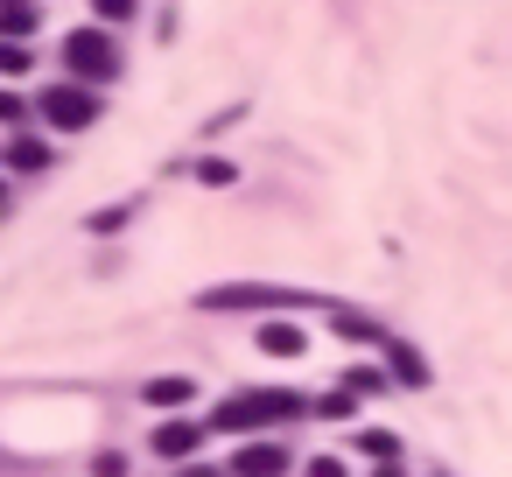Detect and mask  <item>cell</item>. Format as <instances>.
I'll use <instances>...</instances> for the list:
<instances>
[{"instance_id":"5","label":"cell","mask_w":512,"mask_h":477,"mask_svg":"<svg viewBox=\"0 0 512 477\" xmlns=\"http://www.w3.org/2000/svg\"><path fill=\"white\" fill-rule=\"evenodd\" d=\"M197 442H204V428H190V421H162L155 428V449L162 456H197Z\"/></svg>"},{"instance_id":"18","label":"cell","mask_w":512,"mask_h":477,"mask_svg":"<svg viewBox=\"0 0 512 477\" xmlns=\"http://www.w3.org/2000/svg\"><path fill=\"white\" fill-rule=\"evenodd\" d=\"M190 477H225V470H190Z\"/></svg>"},{"instance_id":"12","label":"cell","mask_w":512,"mask_h":477,"mask_svg":"<svg viewBox=\"0 0 512 477\" xmlns=\"http://www.w3.org/2000/svg\"><path fill=\"white\" fill-rule=\"evenodd\" d=\"M358 449H365V456H379V463H393V449H400V442H393L386 428H365V435H358Z\"/></svg>"},{"instance_id":"10","label":"cell","mask_w":512,"mask_h":477,"mask_svg":"<svg viewBox=\"0 0 512 477\" xmlns=\"http://www.w3.org/2000/svg\"><path fill=\"white\" fill-rule=\"evenodd\" d=\"M8 169H29L36 176V169H50V148L43 141H8Z\"/></svg>"},{"instance_id":"16","label":"cell","mask_w":512,"mask_h":477,"mask_svg":"<svg viewBox=\"0 0 512 477\" xmlns=\"http://www.w3.org/2000/svg\"><path fill=\"white\" fill-rule=\"evenodd\" d=\"M309 477H344V463H337V456H316V463H309Z\"/></svg>"},{"instance_id":"3","label":"cell","mask_w":512,"mask_h":477,"mask_svg":"<svg viewBox=\"0 0 512 477\" xmlns=\"http://www.w3.org/2000/svg\"><path fill=\"white\" fill-rule=\"evenodd\" d=\"M43 113H50L57 127H92V113H99V99H92L85 85H57V92L43 99Z\"/></svg>"},{"instance_id":"4","label":"cell","mask_w":512,"mask_h":477,"mask_svg":"<svg viewBox=\"0 0 512 477\" xmlns=\"http://www.w3.org/2000/svg\"><path fill=\"white\" fill-rule=\"evenodd\" d=\"M281 470H288V449H281V442H253V449L232 456L225 477H281Z\"/></svg>"},{"instance_id":"14","label":"cell","mask_w":512,"mask_h":477,"mask_svg":"<svg viewBox=\"0 0 512 477\" xmlns=\"http://www.w3.org/2000/svg\"><path fill=\"white\" fill-rule=\"evenodd\" d=\"M316 414H330V421H351V393H330V400H316Z\"/></svg>"},{"instance_id":"7","label":"cell","mask_w":512,"mask_h":477,"mask_svg":"<svg viewBox=\"0 0 512 477\" xmlns=\"http://www.w3.org/2000/svg\"><path fill=\"white\" fill-rule=\"evenodd\" d=\"M386 365H393V379H407V386H421V379H428L421 351H414V344H393V337H386Z\"/></svg>"},{"instance_id":"17","label":"cell","mask_w":512,"mask_h":477,"mask_svg":"<svg viewBox=\"0 0 512 477\" xmlns=\"http://www.w3.org/2000/svg\"><path fill=\"white\" fill-rule=\"evenodd\" d=\"M0 120H8V127L22 120V99H15V92H0Z\"/></svg>"},{"instance_id":"9","label":"cell","mask_w":512,"mask_h":477,"mask_svg":"<svg viewBox=\"0 0 512 477\" xmlns=\"http://www.w3.org/2000/svg\"><path fill=\"white\" fill-rule=\"evenodd\" d=\"M190 393H197V386H190L183 372H162V379H148V400H155V407H183Z\"/></svg>"},{"instance_id":"1","label":"cell","mask_w":512,"mask_h":477,"mask_svg":"<svg viewBox=\"0 0 512 477\" xmlns=\"http://www.w3.org/2000/svg\"><path fill=\"white\" fill-rule=\"evenodd\" d=\"M302 414H309L302 393H288V386H260V393H232V400H218L211 428L246 435V428H274V421H302Z\"/></svg>"},{"instance_id":"8","label":"cell","mask_w":512,"mask_h":477,"mask_svg":"<svg viewBox=\"0 0 512 477\" xmlns=\"http://www.w3.org/2000/svg\"><path fill=\"white\" fill-rule=\"evenodd\" d=\"M330 330H337V337H358V344H379V323L358 316V309H330Z\"/></svg>"},{"instance_id":"19","label":"cell","mask_w":512,"mask_h":477,"mask_svg":"<svg viewBox=\"0 0 512 477\" xmlns=\"http://www.w3.org/2000/svg\"><path fill=\"white\" fill-rule=\"evenodd\" d=\"M0 197H8V190H0Z\"/></svg>"},{"instance_id":"13","label":"cell","mask_w":512,"mask_h":477,"mask_svg":"<svg viewBox=\"0 0 512 477\" xmlns=\"http://www.w3.org/2000/svg\"><path fill=\"white\" fill-rule=\"evenodd\" d=\"M0 71L22 78V71H29V43H0Z\"/></svg>"},{"instance_id":"11","label":"cell","mask_w":512,"mask_h":477,"mask_svg":"<svg viewBox=\"0 0 512 477\" xmlns=\"http://www.w3.org/2000/svg\"><path fill=\"white\" fill-rule=\"evenodd\" d=\"M36 29V8H0V43H22Z\"/></svg>"},{"instance_id":"6","label":"cell","mask_w":512,"mask_h":477,"mask_svg":"<svg viewBox=\"0 0 512 477\" xmlns=\"http://www.w3.org/2000/svg\"><path fill=\"white\" fill-rule=\"evenodd\" d=\"M302 344H309V337H302L295 323H267V330H260V351H267V358H302Z\"/></svg>"},{"instance_id":"2","label":"cell","mask_w":512,"mask_h":477,"mask_svg":"<svg viewBox=\"0 0 512 477\" xmlns=\"http://www.w3.org/2000/svg\"><path fill=\"white\" fill-rule=\"evenodd\" d=\"M64 71H71V78H85V85L113 78V71H120L113 36H106V29H71V36H64Z\"/></svg>"},{"instance_id":"15","label":"cell","mask_w":512,"mask_h":477,"mask_svg":"<svg viewBox=\"0 0 512 477\" xmlns=\"http://www.w3.org/2000/svg\"><path fill=\"white\" fill-rule=\"evenodd\" d=\"M92 8H99L106 22H127V15H134V0H92Z\"/></svg>"}]
</instances>
